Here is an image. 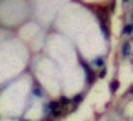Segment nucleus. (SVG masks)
<instances>
[{"mask_svg":"<svg viewBox=\"0 0 133 121\" xmlns=\"http://www.w3.org/2000/svg\"><path fill=\"white\" fill-rule=\"evenodd\" d=\"M83 62V67H84V72H86V76H88V82L91 84V82H94V77H91V69H89V66L86 64L84 61H81Z\"/></svg>","mask_w":133,"mask_h":121,"instance_id":"nucleus-1","label":"nucleus"},{"mask_svg":"<svg viewBox=\"0 0 133 121\" xmlns=\"http://www.w3.org/2000/svg\"><path fill=\"white\" fill-rule=\"evenodd\" d=\"M121 54H123V57L130 56V42H125L123 44V47H121Z\"/></svg>","mask_w":133,"mask_h":121,"instance_id":"nucleus-2","label":"nucleus"},{"mask_svg":"<svg viewBox=\"0 0 133 121\" xmlns=\"http://www.w3.org/2000/svg\"><path fill=\"white\" fill-rule=\"evenodd\" d=\"M123 32L127 34V35H131V34H133V24H128V25H125Z\"/></svg>","mask_w":133,"mask_h":121,"instance_id":"nucleus-3","label":"nucleus"},{"mask_svg":"<svg viewBox=\"0 0 133 121\" xmlns=\"http://www.w3.org/2000/svg\"><path fill=\"white\" fill-rule=\"evenodd\" d=\"M34 96H42V88L41 86H34Z\"/></svg>","mask_w":133,"mask_h":121,"instance_id":"nucleus-4","label":"nucleus"},{"mask_svg":"<svg viewBox=\"0 0 133 121\" xmlns=\"http://www.w3.org/2000/svg\"><path fill=\"white\" fill-rule=\"evenodd\" d=\"M116 89H118V81L115 79V81H111V84H110V91H111V92H115Z\"/></svg>","mask_w":133,"mask_h":121,"instance_id":"nucleus-5","label":"nucleus"},{"mask_svg":"<svg viewBox=\"0 0 133 121\" xmlns=\"http://www.w3.org/2000/svg\"><path fill=\"white\" fill-rule=\"evenodd\" d=\"M68 103H69V99L66 98V96H62V98L59 99V104H61V106H66V104H68Z\"/></svg>","mask_w":133,"mask_h":121,"instance_id":"nucleus-6","label":"nucleus"},{"mask_svg":"<svg viewBox=\"0 0 133 121\" xmlns=\"http://www.w3.org/2000/svg\"><path fill=\"white\" fill-rule=\"evenodd\" d=\"M83 98H84V94H78V96L74 98V104H78V103H81V101H83Z\"/></svg>","mask_w":133,"mask_h":121,"instance_id":"nucleus-7","label":"nucleus"},{"mask_svg":"<svg viewBox=\"0 0 133 121\" xmlns=\"http://www.w3.org/2000/svg\"><path fill=\"white\" fill-rule=\"evenodd\" d=\"M93 64H94V66H101V64H103V59H101V57H99V59L93 61Z\"/></svg>","mask_w":133,"mask_h":121,"instance_id":"nucleus-8","label":"nucleus"},{"mask_svg":"<svg viewBox=\"0 0 133 121\" xmlns=\"http://www.w3.org/2000/svg\"><path fill=\"white\" fill-rule=\"evenodd\" d=\"M131 20H133V12H131Z\"/></svg>","mask_w":133,"mask_h":121,"instance_id":"nucleus-9","label":"nucleus"},{"mask_svg":"<svg viewBox=\"0 0 133 121\" xmlns=\"http://www.w3.org/2000/svg\"><path fill=\"white\" fill-rule=\"evenodd\" d=\"M123 2H128V0H123Z\"/></svg>","mask_w":133,"mask_h":121,"instance_id":"nucleus-10","label":"nucleus"}]
</instances>
